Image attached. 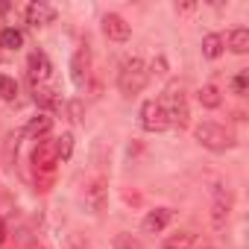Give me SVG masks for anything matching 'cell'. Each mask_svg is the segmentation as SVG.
Listing matches in <instances>:
<instances>
[{
  "label": "cell",
  "instance_id": "7c38bea8",
  "mask_svg": "<svg viewBox=\"0 0 249 249\" xmlns=\"http://www.w3.org/2000/svg\"><path fill=\"white\" fill-rule=\"evenodd\" d=\"M196 246V234L194 231H176L164 240V249H194Z\"/></svg>",
  "mask_w": 249,
  "mask_h": 249
},
{
  "label": "cell",
  "instance_id": "2e32d148",
  "mask_svg": "<svg viewBox=\"0 0 249 249\" xmlns=\"http://www.w3.org/2000/svg\"><path fill=\"white\" fill-rule=\"evenodd\" d=\"M220 53H223V38H220L217 33L205 36V38H202V56H205V59H220Z\"/></svg>",
  "mask_w": 249,
  "mask_h": 249
},
{
  "label": "cell",
  "instance_id": "ac0fdd59",
  "mask_svg": "<svg viewBox=\"0 0 249 249\" xmlns=\"http://www.w3.org/2000/svg\"><path fill=\"white\" fill-rule=\"evenodd\" d=\"M199 103H202L205 108H217V106L223 103V97H220V91H217L214 85H202V88H199Z\"/></svg>",
  "mask_w": 249,
  "mask_h": 249
},
{
  "label": "cell",
  "instance_id": "d6986e66",
  "mask_svg": "<svg viewBox=\"0 0 249 249\" xmlns=\"http://www.w3.org/2000/svg\"><path fill=\"white\" fill-rule=\"evenodd\" d=\"M0 97H3V100H15V97H18L15 79H9V76H3V73H0Z\"/></svg>",
  "mask_w": 249,
  "mask_h": 249
},
{
  "label": "cell",
  "instance_id": "ffe728a7",
  "mask_svg": "<svg viewBox=\"0 0 249 249\" xmlns=\"http://www.w3.org/2000/svg\"><path fill=\"white\" fill-rule=\"evenodd\" d=\"M246 85H249V71H240V73L231 79V91L243 97V94H246Z\"/></svg>",
  "mask_w": 249,
  "mask_h": 249
},
{
  "label": "cell",
  "instance_id": "e0dca14e",
  "mask_svg": "<svg viewBox=\"0 0 249 249\" xmlns=\"http://www.w3.org/2000/svg\"><path fill=\"white\" fill-rule=\"evenodd\" d=\"M21 44H24V36L15 27H9V30L0 33V47H3V50H18Z\"/></svg>",
  "mask_w": 249,
  "mask_h": 249
},
{
  "label": "cell",
  "instance_id": "52a82bcc",
  "mask_svg": "<svg viewBox=\"0 0 249 249\" xmlns=\"http://www.w3.org/2000/svg\"><path fill=\"white\" fill-rule=\"evenodd\" d=\"M229 214H231V194L220 188V191L214 194V205H211V226H214L217 231H220V229H226Z\"/></svg>",
  "mask_w": 249,
  "mask_h": 249
},
{
  "label": "cell",
  "instance_id": "5b68a950",
  "mask_svg": "<svg viewBox=\"0 0 249 249\" xmlns=\"http://www.w3.org/2000/svg\"><path fill=\"white\" fill-rule=\"evenodd\" d=\"M141 129L144 132H164L167 129V114L161 100H147L141 106Z\"/></svg>",
  "mask_w": 249,
  "mask_h": 249
},
{
  "label": "cell",
  "instance_id": "8992f818",
  "mask_svg": "<svg viewBox=\"0 0 249 249\" xmlns=\"http://www.w3.org/2000/svg\"><path fill=\"white\" fill-rule=\"evenodd\" d=\"M106 202H108V182L106 179H94L85 188V205H88L91 214H103Z\"/></svg>",
  "mask_w": 249,
  "mask_h": 249
},
{
  "label": "cell",
  "instance_id": "603a6c76",
  "mask_svg": "<svg viewBox=\"0 0 249 249\" xmlns=\"http://www.w3.org/2000/svg\"><path fill=\"white\" fill-rule=\"evenodd\" d=\"M205 249H211V246H205Z\"/></svg>",
  "mask_w": 249,
  "mask_h": 249
},
{
  "label": "cell",
  "instance_id": "4fadbf2b",
  "mask_svg": "<svg viewBox=\"0 0 249 249\" xmlns=\"http://www.w3.org/2000/svg\"><path fill=\"white\" fill-rule=\"evenodd\" d=\"M50 126H53V120H50L47 114H38V117H33V120L27 123V129H24V132H27L30 138H41V135L50 132Z\"/></svg>",
  "mask_w": 249,
  "mask_h": 249
},
{
  "label": "cell",
  "instance_id": "ba28073f",
  "mask_svg": "<svg viewBox=\"0 0 249 249\" xmlns=\"http://www.w3.org/2000/svg\"><path fill=\"white\" fill-rule=\"evenodd\" d=\"M27 68H30V79H33V85L38 88V85H44L47 79H50V59L41 53V50H36V53H30V59H27Z\"/></svg>",
  "mask_w": 249,
  "mask_h": 249
},
{
  "label": "cell",
  "instance_id": "5bb4252c",
  "mask_svg": "<svg viewBox=\"0 0 249 249\" xmlns=\"http://www.w3.org/2000/svg\"><path fill=\"white\" fill-rule=\"evenodd\" d=\"M71 71H73V82H76V85H82V82H85V76H88V50H85V47L73 56Z\"/></svg>",
  "mask_w": 249,
  "mask_h": 249
},
{
  "label": "cell",
  "instance_id": "8fae6325",
  "mask_svg": "<svg viewBox=\"0 0 249 249\" xmlns=\"http://www.w3.org/2000/svg\"><path fill=\"white\" fill-rule=\"evenodd\" d=\"M56 18V9L53 6H47V3H41V0H38V3H30L27 6V24L30 27H44V24H50Z\"/></svg>",
  "mask_w": 249,
  "mask_h": 249
},
{
  "label": "cell",
  "instance_id": "6da1fadb",
  "mask_svg": "<svg viewBox=\"0 0 249 249\" xmlns=\"http://www.w3.org/2000/svg\"><path fill=\"white\" fill-rule=\"evenodd\" d=\"M147 79H150V71H147L144 59H126L120 65V71H117V88H120V94H126V97L138 94L147 85Z\"/></svg>",
  "mask_w": 249,
  "mask_h": 249
},
{
  "label": "cell",
  "instance_id": "277c9868",
  "mask_svg": "<svg viewBox=\"0 0 249 249\" xmlns=\"http://www.w3.org/2000/svg\"><path fill=\"white\" fill-rule=\"evenodd\" d=\"M59 164V144L50 138H38L36 150H33V167L36 173H53V167Z\"/></svg>",
  "mask_w": 249,
  "mask_h": 249
},
{
  "label": "cell",
  "instance_id": "9c48e42d",
  "mask_svg": "<svg viewBox=\"0 0 249 249\" xmlns=\"http://www.w3.org/2000/svg\"><path fill=\"white\" fill-rule=\"evenodd\" d=\"M170 220H173V211H170V208H156V211H150V214L144 217L141 231H144V234H161Z\"/></svg>",
  "mask_w": 249,
  "mask_h": 249
},
{
  "label": "cell",
  "instance_id": "9a60e30c",
  "mask_svg": "<svg viewBox=\"0 0 249 249\" xmlns=\"http://www.w3.org/2000/svg\"><path fill=\"white\" fill-rule=\"evenodd\" d=\"M229 47L243 56V53L249 50V30H243V27H240V30H231V33H229Z\"/></svg>",
  "mask_w": 249,
  "mask_h": 249
},
{
  "label": "cell",
  "instance_id": "30bf717a",
  "mask_svg": "<svg viewBox=\"0 0 249 249\" xmlns=\"http://www.w3.org/2000/svg\"><path fill=\"white\" fill-rule=\"evenodd\" d=\"M103 33H106V38H111V41H129V36H132L129 24L123 21L120 15H106V18H103Z\"/></svg>",
  "mask_w": 249,
  "mask_h": 249
},
{
  "label": "cell",
  "instance_id": "44dd1931",
  "mask_svg": "<svg viewBox=\"0 0 249 249\" xmlns=\"http://www.w3.org/2000/svg\"><path fill=\"white\" fill-rule=\"evenodd\" d=\"M114 249H144L135 237H129V234H117L114 237Z\"/></svg>",
  "mask_w": 249,
  "mask_h": 249
},
{
  "label": "cell",
  "instance_id": "7a4b0ae2",
  "mask_svg": "<svg viewBox=\"0 0 249 249\" xmlns=\"http://www.w3.org/2000/svg\"><path fill=\"white\" fill-rule=\"evenodd\" d=\"M196 141L205 147V150H214V153H223V150H231L234 147V132L220 126L214 120H202L196 126Z\"/></svg>",
  "mask_w": 249,
  "mask_h": 249
},
{
  "label": "cell",
  "instance_id": "3957f363",
  "mask_svg": "<svg viewBox=\"0 0 249 249\" xmlns=\"http://www.w3.org/2000/svg\"><path fill=\"white\" fill-rule=\"evenodd\" d=\"M164 106V114H167V126H176V129H185L188 126V103H185V94L170 88L167 97L161 100Z\"/></svg>",
  "mask_w": 249,
  "mask_h": 249
},
{
  "label": "cell",
  "instance_id": "7402d4cb",
  "mask_svg": "<svg viewBox=\"0 0 249 249\" xmlns=\"http://www.w3.org/2000/svg\"><path fill=\"white\" fill-rule=\"evenodd\" d=\"M3 237H6V229H3V223H0V243H3Z\"/></svg>",
  "mask_w": 249,
  "mask_h": 249
}]
</instances>
